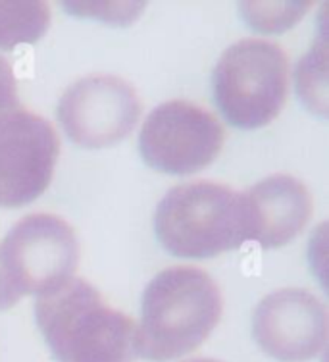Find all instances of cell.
Instances as JSON below:
<instances>
[{"label": "cell", "instance_id": "obj_5", "mask_svg": "<svg viewBox=\"0 0 329 362\" xmlns=\"http://www.w3.org/2000/svg\"><path fill=\"white\" fill-rule=\"evenodd\" d=\"M79 257L70 223L52 214H29L0 241V279L16 303L39 299L76 278Z\"/></svg>", "mask_w": 329, "mask_h": 362}, {"label": "cell", "instance_id": "obj_1", "mask_svg": "<svg viewBox=\"0 0 329 362\" xmlns=\"http://www.w3.org/2000/svg\"><path fill=\"white\" fill-rule=\"evenodd\" d=\"M224 299L217 284L195 266H174L150 279L137 322V358L168 362L191 355L216 329Z\"/></svg>", "mask_w": 329, "mask_h": 362}, {"label": "cell", "instance_id": "obj_4", "mask_svg": "<svg viewBox=\"0 0 329 362\" xmlns=\"http://www.w3.org/2000/svg\"><path fill=\"white\" fill-rule=\"evenodd\" d=\"M212 87L217 108L232 126L239 129L268 126L287 100V54L275 42L241 39L220 56Z\"/></svg>", "mask_w": 329, "mask_h": 362}, {"label": "cell", "instance_id": "obj_13", "mask_svg": "<svg viewBox=\"0 0 329 362\" xmlns=\"http://www.w3.org/2000/svg\"><path fill=\"white\" fill-rule=\"evenodd\" d=\"M239 10L252 29L281 33L302 20L310 10V2H243Z\"/></svg>", "mask_w": 329, "mask_h": 362}, {"label": "cell", "instance_id": "obj_3", "mask_svg": "<svg viewBox=\"0 0 329 362\" xmlns=\"http://www.w3.org/2000/svg\"><path fill=\"white\" fill-rule=\"evenodd\" d=\"M162 247L179 258H212L251 241L243 191L193 181L169 189L155 212Z\"/></svg>", "mask_w": 329, "mask_h": 362}, {"label": "cell", "instance_id": "obj_14", "mask_svg": "<svg viewBox=\"0 0 329 362\" xmlns=\"http://www.w3.org/2000/svg\"><path fill=\"white\" fill-rule=\"evenodd\" d=\"M147 8V4H126V2H89V4H66V10L71 14L89 16L95 20H104L110 23H129L139 18V14Z\"/></svg>", "mask_w": 329, "mask_h": 362}, {"label": "cell", "instance_id": "obj_16", "mask_svg": "<svg viewBox=\"0 0 329 362\" xmlns=\"http://www.w3.org/2000/svg\"><path fill=\"white\" fill-rule=\"evenodd\" d=\"M16 305H18V303L8 295L6 287H4L2 279H0V310H8V308L16 307Z\"/></svg>", "mask_w": 329, "mask_h": 362}, {"label": "cell", "instance_id": "obj_10", "mask_svg": "<svg viewBox=\"0 0 329 362\" xmlns=\"http://www.w3.org/2000/svg\"><path fill=\"white\" fill-rule=\"evenodd\" d=\"M251 241L262 249H277L293 241L312 216L306 185L289 174H273L243 191Z\"/></svg>", "mask_w": 329, "mask_h": 362}, {"label": "cell", "instance_id": "obj_17", "mask_svg": "<svg viewBox=\"0 0 329 362\" xmlns=\"http://www.w3.org/2000/svg\"><path fill=\"white\" fill-rule=\"evenodd\" d=\"M183 362H220V361H214V358H189V361H183Z\"/></svg>", "mask_w": 329, "mask_h": 362}, {"label": "cell", "instance_id": "obj_6", "mask_svg": "<svg viewBox=\"0 0 329 362\" xmlns=\"http://www.w3.org/2000/svg\"><path fill=\"white\" fill-rule=\"evenodd\" d=\"M224 146V127L210 112L187 100L156 106L139 133V151L148 166L169 175L201 172Z\"/></svg>", "mask_w": 329, "mask_h": 362}, {"label": "cell", "instance_id": "obj_9", "mask_svg": "<svg viewBox=\"0 0 329 362\" xmlns=\"http://www.w3.org/2000/svg\"><path fill=\"white\" fill-rule=\"evenodd\" d=\"M328 308L314 293L287 287L266 295L252 314V335L280 362H306L328 343Z\"/></svg>", "mask_w": 329, "mask_h": 362}, {"label": "cell", "instance_id": "obj_2", "mask_svg": "<svg viewBox=\"0 0 329 362\" xmlns=\"http://www.w3.org/2000/svg\"><path fill=\"white\" fill-rule=\"evenodd\" d=\"M35 320L58 362L137 361V322L108 307L83 278L39 297Z\"/></svg>", "mask_w": 329, "mask_h": 362}, {"label": "cell", "instance_id": "obj_12", "mask_svg": "<svg viewBox=\"0 0 329 362\" xmlns=\"http://www.w3.org/2000/svg\"><path fill=\"white\" fill-rule=\"evenodd\" d=\"M328 35L322 31L312 49L302 56L294 68V85L304 106L316 116L325 118L329 112Z\"/></svg>", "mask_w": 329, "mask_h": 362}, {"label": "cell", "instance_id": "obj_7", "mask_svg": "<svg viewBox=\"0 0 329 362\" xmlns=\"http://www.w3.org/2000/svg\"><path fill=\"white\" fill-rule=\"evenodd\" d=\"M60 139L49 119L16 108L0 114V209H20L52 181Z\"/></svg>", "mask_w": 329, "mask_h": 362}, {"label": "cell", "instance_id": "obj_8", "mask_svg": "<svg viewBox=\"0 0 329 362\" xmlns=\"http://www.w3.org/2000/svg\"><path fill=\"white\" fill-rule=\"evenodd\" d=\"M140 116L133 85L116 76H87L64 90L58 122L76 145L102 148L124 141Z\"/></svg>", "mask_w": 329, "mask_h": 362}, {"label": "cell", "instance_id": "obj_15", "mask_svg": "<svg viewBox=\"0 0 329 362\" xmlns=\"http://www.w3.org/2000/svg\"><path fill=\"white\" fill-rule=\"evenodd\" d=\"M18 98V79L12 66L4 56H0V114L20 108Z\"/></svg>", "mask_w": 329, "mask_h": 362}, {"label": "cell", "instance_id": "obj_11", "mask_svg": "<svg viewBox=\"0 0 329 362\" xmlns=\"http://www.w3.org/2000/svg\"><path fill=\"white\" fill-rule=\"evenodd\" d=\"M50 25L47 2H0V50L39 41Z\"/></svg>", "mask_w": 329, "mask_h": 362}]
</instances>
